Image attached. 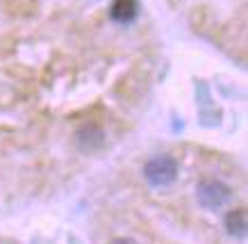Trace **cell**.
<instances>
[{
	"instance_id": "6da1fadb",
	"label": "cell",
	"mask_w": 248,
	"mask_h": 244,
	"mask_svg": "<svg viewBox=\"0 0 248 244\" xmlns=\"http://www.w3.org/2000/svg\"><path fill=\"white\" fill-rule=\"evenodd\" d=\"M196 201L207 212H218L232 201V190L218 178H203L196 187Z\"/></svg>"
},
{
	"instance_id": "7a4b0ae2",
	"label": "cell",
	"mask_w": 248,
	"mask_h": 244,
	"mask_svg": "<svg viewBox=\"0 0 248 244\" xmlns=\"http://www.w3.org/2000/svg\"><path fill=\"white\" fill-rule=\"evenodd\" d=\"M143 178L151 187H169L178 178V160L171 155H155L143 164Z\"/></svg>"
},
{
	"instance_id": "3957f363",
	"label": "cell",
	"mask_w": 248,
	"mask_h": 244,
	"mask_svg": "<svg viewBox=\"0 0 248 244\" xmlns=\"http://www.w3.org/2000/svg\"><path fill=\"white\" fill-rule=\"evenodd\" d=\"M103 142H105V132L96 123H87V126L78 130V144L84 151H96V148L103 146Z\"/></svg>"
},
{
	"instance_id": "277c9868",
	"label": "cell",
	"mask_w": 248,
	"mask_h": 244,
	"mask_svg": "<svg viewBox=\"0 0 248 244\" xmlns=\"http://www.w3.org/2000/svg\"><path fill=\"white\" fill-rule=\"evenodd\" d=\"M139 14V2L137 0H114L112 7H109V16H112V21L121 25H128L132 23Z\"/></svg>"
},
{
	"instance_id": "5b68a950",
	"label": "cell",
	"mask_w": 248,
	"mask_h": 244,
	"mask_svg": "<svg viewBox=\"0 0 248 244\" xmlns=\"http://www.w3.org/2000/svg\"><path fill=\"white\" fill-rule=\"evenodd\" d=\"M226 230L234 237H244L248 228V219H246V210L244 208H237V210H230L226 214Z\"/></svg>"
},
{
	"instance_id": "8992f818",
	"label": "cell",
	"mask_w": 248,
	"mask_h": 244,
	"mask_svg": "<svg viewBox=\"0 0 248 244\" xmlns=\"http://www.w3.org/2000/svg\"><path fill=\"white\" fill-rule=\"evenodd\" d=\"M112 244H137V242L132 240V237H116Z\"/></svg>"
}]
</instances>
